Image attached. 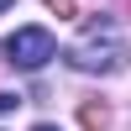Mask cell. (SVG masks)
<instances>
[{
    "mask_svg": "<svg viewBox=\"0 0 131 131\" xmlns=\"http://www.w3.org/2000/svg\"><path fill=\"white\" fill-rule=\"evenodd\" d=\"M16 105H21V94H0V115H5V110H16Z\"/></svg>",
    "mask_w": 131,
    "mask_h": 131,
    "instance_id": "5b68a950",
    "label": "cell"
},
{
    "mask_svg": "<svg viewBox=\"0 0 131 131\" xmlns=\"http://www.w3.org/2000/svg\"><path fill=\"white\" fill-rule=\"evenodd\" d=\"M79 121L89 126V131H105V126H110V115H105V105H84V110H79Z\"/></svg>",
    "mask_w": 131,
    "mask_h": 131,
    "instance_id": "3957f363",
    "label": "cell"
},
{
    "mask_svg": "<svg viewBox=\"0 0 131 131\" xmlns=\"http://www.w3.org/2000/svg\"><path fill=\"white\" fill-rule=\"evenodd\" d=\"M52 10H58V16H79V0H47Z\"/></svg>",
    "mask_w": 131,
    "mask_h": 131,
    "instance_id": "277c9868",
    "label": "cell"
},
{
    "mask_svg": "<svg viewBox=\"0 0 131 131\" xmlns=\"http://www.w3.org/2000/svg\"><path fill=\"white\" fill-rule=\"evenodd\" d=\"M31 131H58V126H31Z\"/></svg>",
    "mask_w": 131,
    "mask_h": 131,
    "instance_id": "8992f818",
    "label": "cell"
},
{
    "mask_svg": "<svg viewBox=\"0 0 131 131\" xmlns=\"http://www.w3.org/2000/svg\"><path fill=\"white\" fill-rule=\"evenodd\" d=\"M52 52H58V42H52L47 26H21L5 42V63H16V68H42Z\"/></svg>",
    "mask_w": 131,
    "mask_h": 131,
    "instance_id": "7a4b0ae2",
    "label": "cell"
},
{
    "mask_svg": "<svg viewBox=\"0 0 131 131\" xmlns=\"http://www.w3.org/2000/svg\"><path fill=\"white\" fill-rule=\"evenodd\" d=\"M5 5H16V0H0V10H5Z\"/></svg>",
    "mask_w": 131,
    "mask_h": 131,
    "instance_id": "52a82bcc",
    "label": "cell"
},
{
    "mask_svg": "<svg viewBox=\"0 0 131 131\" xmlns=\"http://www.w3.org/2000/svg\"><path fill=\"white\" fill-rule=\"evenodd\" d=\"M68 63L84 68V73H115V68L126 63V42H121V31H115L110 21H105V26L94 21V26L68 47Z\"/></svg>",
    "mask_w": 131,
    "mask_h": 131,
    "instance_id": "6da1fadb",
    "label": "cell"
}]
</instances>
